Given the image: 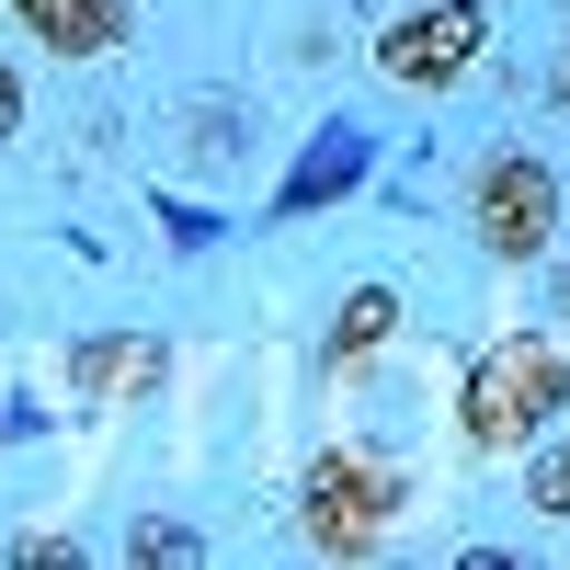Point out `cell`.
Wrapping results in <instances>:
<instances>
[{
  "mask_svg": "<svg viewBox=\"0 0 570 570\" xmlns=\"http://www.w3.org/2000/svg\"><path fill=\"white\" fill-rule=\"evenodd\" d=\"M570 422V354L537 343V331H502V343L456 376V434L468 456H537Z\"/></svg>",
  "mask_w": 570,
  "mask_h": 570,
  "instance_id": "6da1fadb",
  "label": "cell"
},
{
  "mask_svg": "<svg viewBox=\"0 0 570 570\" xmlns=\"http://www.w3.org/2000/svg\"><path fill=\"white\" fill-rule=\"evenodd\" d=\"M376 80L389 91H468L491 69V12L480 0H422V12H389L376 23Z\"/></svg>",
  "mask_w": 570,
  "mask_h": 570,
  "instance_id": "7a4b0ae2",
  "label": "cell"
},
{
  "mask_svg": "<svg viewBox=\"0 0 570 570\" xmlns=\"http://www.w3.org/2000/svg\"><path fill=\"white\" fill-rule=\"evenodd\" d=\"M468 240L491 263H537L559 240V171L525 137H513V149H480V171H468Z\"/></svg>",
  "mask_w": 570,
  "mask_h": 570,
  "instance_id": "3957f363",
  "label": "cell"
},
{
  "mask_svg": "<svg viewBox=\"0 0 570 570\" xmlns=\"http://www.w3.org/2000/svg\"><path fill=\"white\" fill-rule=\"evenodd\" d=\"M400 468H376V456H320L308 480H297V537L331 548V559H365L376 537L400 525Z\"/></svg>",
  "mask_w": 570,
  "mask_h": 570,
  "instance_id": "277c9868",
  "label": "cell"
},
{
  "mask_svg": "<svg viewBox=\"0 0 570 570\" xmlns=\"http://www.w3.org/2000/svg\"><path fill=\"white\" fill-rule=\"evenodd\" d=\"M365 171H376V137H365L354 115H331V126L308 137V160L285 171V183H274V217H320V206H343V195H354Z\"/></svg>",
  "mask_w": 570,
  "mask_h": 570,
  "instance_id": "5b68a950",
  "label": "cell"
},
{
  "mask_svg": "<svg viewBox=\"0 0 570 570\" xmlns=\"http://www.w3.org/2000/svg\"><path fill=\"white\" fill-rule=\"evenodd\" d=\"M12 23H23V46H46L58 69H91V58H115V46H126V0H12Z\"/></svg>",
  "mask_w": 570,
  "mask_h": 570,
  "instance_id": "8992f818",
  "label": "cell"
},
{
  "mask_svg": "<svg viewBox=\"0 0 570 570\" xmlns=\"http://www.w3.org/2000/svg\"><path fill=\"white\" fill-rule=\"evenodd\" d=\"M389 331H400V297H389V285H354V297H343V320H331V365H365L376 343H389Z\"/></svg>",
  "mask_w": 570,
  "mask_h": 570,
  "instance_id": "52a82bcc",
  "label": "cell"
},
{
  "mask_svg": "<svg viewBox=\"0 0 570 570\" xmlns=\"http://www.w3.org/2000/svg\"><path fill=\"white\" fill-rule=\"evenodd\" d=\"M240 149H252V137H240V104H195V115H183V160H195V171H228Z\"/></svg>",
  "mask_w": 570,
  "mask_h": 570,
  "instance_id": "ba28073f",
  "label": "cell"
},
{
  "mask_svg": "<svg viewBox=\"0 0 570 570\" xmlns=\"http://www.w3.org/2000/svg\"><path fill=\"white\" fill-rule=\"evenodd\" d=\"M525 502L548 513V525H570V422H559V434L525 456Z\"/></svg>",
  "mask_w": 570,
  "mask_h": 570,
  "instance_id": "9c48e42d",
  "label": "cell"
},
{
  "mask_svg": "<svg viewBox=\"0 0 570 570\" xmlns=\"http://www.w3.org/2000/svg\"><path fill=\"white\" fill-rule=\"evenodd\" d=\"M126 548H137V559H195L206 537L183 525V513H137V537H126Z\"/></svg>",
  "mask_w": 570,
  "mask_h": 570,
  "instance_id": "30bf717a",
  "label": "cell"
},
{
  "mask_svg": "<svg viewBox=\"0 0 570 570\" xmlns=\"http://www.w3.org/2000/svg\"><path fill=\"white\" fill-rule=\"evenodd\" d=\"M160 228H171V252H206V240H217V217H206V206H160Z\"/></svg>",
  "mask_w": 570,
  "mask_h": 570,
  "instance_id": "8fae6325",
  "label": "cell"
},
{
  "mask_svg": "<svg viewBox=\"0 0 570 570\" xmlns=\"http://www.w3.org/2000/svg\"><path fill=\"white\" fill-rule=\"evenodd\" d=\"M0 137H23V69H12V46H0Z\"/></svg>",
  "mask_w": 570,
  "mask_h": 570,
  "instance_id": "7c38bea8",
  "label": "cell"
},
{
  "mask_svg": "<svg viewBox=\"0 0 570 570\" xmlns=\"http://www.w3.org/2000/svg\"><path fill=\"white\" fill-rule=\"evenodd\" d=\"M548 104H559V115H570V46H559V69H548Z\"/></svg>",
  "mask_w": 570,
  "mask_h": 570,
  "instance_id": "4fadbf2b",
  "label": "cell"
},
{
  "mask_svg": "<svg viewBox=\"0 0 570 570\" xmlns=\"http://www.w3.org/2000/svg\"><path fill=\"white\" fill-rule=\"evenodd\" d=\"M559 320H570V274H559Z\"/></svg>",
  "mask_w": 570,
  "mask_h": 570,
  "instance_id": "5bb4252c",
  "label": "cell"
}]
</instances>
